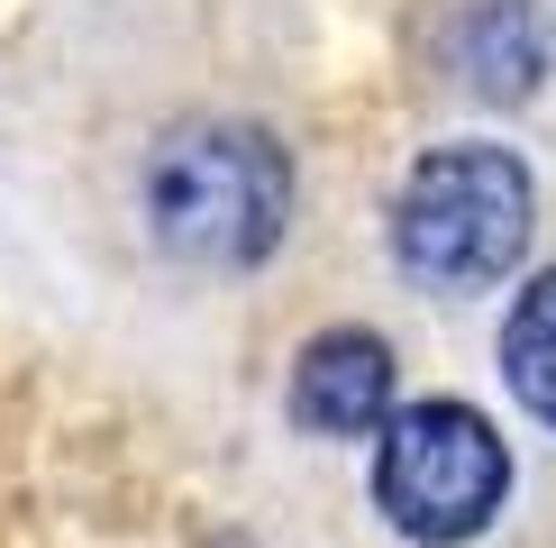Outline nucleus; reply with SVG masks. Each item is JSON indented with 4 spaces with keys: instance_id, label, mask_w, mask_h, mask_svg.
Wrapping results in <instances>:
<instances>
[{
    "instance_id": "nucleus-1",
    "label": "nucleus",
    "mask_w": 556,
    "mask_h": 548,
    "mask_svg": "<svg viewBox=\"0 0 556 548\" xmlns=\"http://www.w3.org/2000/svg\"><path fill=\"white\" fill-rule=\"evenodd\" d=\"M155 247L211 274H256L292 228V147L256 120H182L147 155Z\"/></svg>"
},
{
    "instance_id": "nucleus-2",
    "label": "nucleus",
    "mask_w": 556,
    "mask_h": 548,
    "mask_svg": "<svg viewBox=\"0 0 556 548\" xmlns=\"http://www.w3.org/2000/svg\"><path fill=\"white\" fill-rule=\"evenodd\" d=\"M539 192L529 165L493 137H447L392 192V265L420 292H493L529 257Z\"/></svg>"
},
{
    "instance_id": "nucleus-3",
    "label": "nucleus",
    "mask_w": 556,
    "mask_h": 548,
    "mask_svg": "<svg viewBox=\"0 0 556 548\" xmlns=\"http://www.w3.org/2000/svg\"><path fill=\"white\" fill-rule=\"evenodd\" d=\"M511 502V439L475 402L429 394L375 429V512L410 548H466Z\"/></svg>"
},
{
    "instance_id": "nucleus-4",
    "label": "nucleus",
    "mask_w": 556,
    "mask_h": 548,
    "mask_svg": "<svg viewBox=\"0 0 556 548\" xmlns=\"http://www.w3.org/2000/svg\"><path fill=\"white\" fill-rule=\"evenodd\" d=\"M392 384H402V365H392V348L375 329H356V320H338V329L301 338L292 357V421L311 429V439H375V429L392 421Z\"/></svg>"
},
{
    "instance_id": "nucleus-5",
    "label": "nucleus",
    "mask_w": 556,
    "mask_h": 548,
    "mask_svg": "<svg viewBox=\"0 0 556 548\" xmlns=\"http://www.w3.org/2000/svg\"><path fill=\"white\" fill-rule=\"evenodd\" d=\"M456 74L466 91L483 101H529L547 74V28L529 0H466V18H456Z\"/></svg>"
},
{
    "instance_id": "nucleus-6",
    "label": "nucleus",
    "mask_w": 556,
    "mask_h": 548,
    "mask_svg": "<svg viewBox=\"0 0 556 548\" xmlns=\"http://www.w3.org/2000/svg\"><path fill=\"white\" fill-rule=\"evenodd\" d=\"M502 384L520 394L529 421L556 429V265L529 274L520 302H511V320H502Z\"/></svg>"
}]
</instances>
